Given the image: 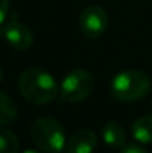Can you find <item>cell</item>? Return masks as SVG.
I'll return each instance as SVG.
<instances>
[{
  "mask_svg": "<svg viewBox=\"0 0 152 153\" xmlns=\"http://www.w3.org/2000/svg\"><path fill=\"white\" fill-rule=\"evenodd\" d=\"M1 77H3V70H1V67H0V82H1Z\"/></svg>",
  "mask_w": 152,
  "mask_h": 153,
  "instance_id": "obj_15",
  "label": "cell"
},
{
  "mask_svg": "<svg viewBox=\"0 0 152 153\" xmlns=\"http://www.w3.org/2000/svg\"><path fill=\"white\" fill-rule=\"evenodd\" d=\"M9 13V0H0V24L4 22Z\"/></svg>",
  "mask_w": 152,
  "mask_h": 153,
  "instance_id": "obj_13",
  "label": "cell"
},
{
  "mask_svg": "<svg viewBox=\"0 0 152 153\" xmlns=\"http://www.w3.org/2000/svg\"><path fill=\"white\" fill-rule=\"evenodd\" d=\"M16 114H18V108L13 100L7 94L0 92V126L10 125L16 119Z\"/></svg>",
  "mask_w": 152,
  "mask_h": 153,
  "instance_id": "obj_10",
  "label": "cell"
},
{
  "mask_svg": "<svg viewBox=\"0 0 152 153\" xmlns=\"http://www.w3.org/2000/svg\"><path fill=\"white\" fill-rule=\"evenodd\" d=\"M103 141L113 149H121L125 144V131L116 122H107L101 129Z\"/></svg>",
  "mask_w": 152,
  "mask_h": 153,
  "instance_id": "obj_8",
  "label": "cell"
},
{
  "mask_svg": "<svg viewBox=\"0 0 152 153\" xmlns=\"http://www.w3.org/2000/svg\"><path fill=\"white\" fill-rule=\"evenodd\" d=\"M119 153H148L143 147L137 146V144H127V146H122Z\"/></svg>",
  "mask_w": 152,
  "mask_h": 153,
  "instance_id": "obj_12",
  "label": "cell"
},
{
  "mask_svg": "<svg viewBox=\"0 0 152 153\" xmlns=\"http://www.w3.org/2000/svg\"><path fill=\"white\" fill-rule=\"evenodd\" d=\"M19 150V141L16 135L4 128L0 126V153H18Z\"/></svg>",
  "mask_w": 152,
  "mask_h": 153,
  "instance_id": "obj_11",
  "label": "cell"
},
{
  "mask_svg": "<svg viewBox=\"0 0 152 153\" xmlns=\"http://www.w3.org/2000/svg\"><path fill=\"white\" fill-rule=\"evenodd\" d=\"M151 89V79L139 70H125L118 73L110 83V94L122 102L137 101Z\"/></svg>",
  "mask_w": 152,
  "mask_h": 153,
  "instance_id": "obj_2",
  "label": "cell"
},
{
  "mask_svg": "<svg viewBox=\"0 0 152 153\" xmlns=\"http://www.w3.org/2000/svg\"><path fill=\"white\" fill-rule=\"evenodd\" d=\"M131 135L142 144L152 143V114H145L136 119L131 125Z\"/></svg>",
  "mask_w": 152,
  "mask_h": 153,
  "instance_id": "obj_9",
  "label": "cell"
},
{
  "mask_svg": "<svg viewBox=\"0 0 152 153\" xmlns=\"http://www.w3.org/2000/svg\"><path fill=\"white\" fill-rule=\"evenodd\" d=\"M94 89L91 73L82 68H75L67 73L60 85L61 100L66 102H79L85 100Z\"/></svg>",
  "mask_w": 152,
  "mask_h": 153,
  "instance_id": "obj_4",
  "label": "cell"
},
{
  "mask_svg": "<svg viewBox=\"0 0 152 153\" xmlns=\"http://www.w3.org/2000/svg\"><path fill=\"white\" fill-rule=\"evenodd\" d=\"M22 97L31 104L43 105L48 104L58 95V85L55 79L42 68L30 67L22 71L18 82Z\"/></svg>",
  "mask_w": 152,
  "mask_h": 153,
  "instance_id": "obj_1",
  "label": "cell"
},
{
  "mask_svg": "<svg viewBox=\"0 0 152 153\" xmlns=\"http://www.w3.org/2000/svg\"><path fill=\"white\" fill-rule=\"evenodd\" d=\"M79 28L88 39H97L107 28V13L101 6H88L79 18Z\"/></svg>",
  "mask_w": 152,
  "mask_h": 153,
  "instance_id": "obj_5",
  "label": "cell"
},
{
  "mask_svg": "<svg viewBox=\"0 0 152 153\" xmlns=\"http://www.w3.org/2000/svg\"><path fill=\"white\" fill-rule=\"evenodd\" d=\"M1 33H3V37L6 39V42L12 48L19 49V51L28 49L33 45V40H34L31 30L15 18H12L10 21H7L4 24Z\"/></svg>",
  "mask_w": 152,
  "mask_h": 153,
  "instance_id": "obj_6",
  "label": "cell"
},
{
  "mask_svg": "<svg viewBox=\"0 0 152 153\" xmlns=\"http://www.w3.org/2000/svg\"><path fill=\"white\" fill-rule=\"evenodd\" d=\"M97 147V137L91 129H78L66 143L64 153H93Z\"/></svg>",
  "mask_w": 152,
  "mask_h": 153,
  "instance_id": "obj_7",
  "label": "cell"
},
{
  "mask_svg": "<svg viewBox=\"0 0 152 153\" xmlns=\"http://www.w3.org/2000/svg\"><path fill=\"white\" fill-rule=\"evenodd\" d=\"M24 153H43V150H34V149H27Z\"/></svg>",
  "mask_w": 152,
  "mask_h": 153,
  "instance_id": "obj_14",
  "label": "cell"
},
{
  "mask_svg": "<svg viewBox=\"0 0 152 153\" xmlns=\"http://www.w3.org/2000/svg\"><path fill=\"white\" fill-rule=\"evenodd\" d=\"M30 135L34 144L46 153H61L66 147V132L52 117H39L31 123Z\"/></svg>",
  "mask_w": 152,
  "mask_h": 153,
  "instance_id": "obj_3",
  "label": "cell"
}]
</instances>
